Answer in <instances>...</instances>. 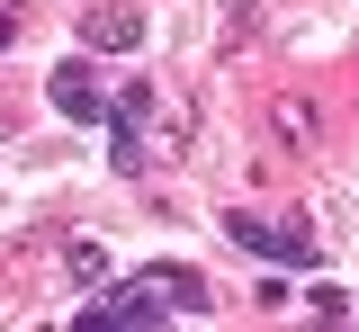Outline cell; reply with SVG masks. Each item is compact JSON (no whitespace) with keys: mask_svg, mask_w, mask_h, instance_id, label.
<instances>
[{"mask_svg":"<svg viewBox=\"0 0 359 332\" xmlns=\"http://www.w3.org/2000/svg\"><path fill=\"white\" fill-rule=\"evenodd\" d=\"M224 234L243 242V251H261V261L314 270V234H297V225H269V216H224Z\"/></svg>","mask_w":359,"mask_h":332,"instance_id":"cell-1","label":"cell"},{"mask_svg":"<svg viewBox=\"0 0 359 332\" xmlns=\"http://www.w3.org/2000/svg\"><path fill=\"white\" fill-rule=\"evenodd\" d=\"M81 46L90 54H135L144 46V9L135 0H90L81 9Z\"/></svg>","mask_w":359,"mask_h":332,"instance_id":"cell-2","label":"cell"},{"mask_svg":"<svg viewBox=\"0 0 359 332\" xmlns=\"http://www.w3.org/2000/svg\"><path fill=\"white\" fill-rule=\"evenodd\" d=\"M45 99L72 117V126H90V117H108V90H99V72H90L81 54H63L54 63V81H45Z\"/></svg>","mask_w":359,"mask_h":332,"instance_id":"cell-3","label":"cell"},{"mask_svg":"<svg viewBox=\"0 0 359 332\" xmlns=\"http://www.w3.org/2000/svg\"><path fill=\"white\" fill-rule=\"evenodd\" d=\"M81 324H162V287H153V279H126L117 296L81 305Z\"/></svg>","mask_w":359,"mask_h":332,"instance_id":"cell-4","label":"cell"},{"mask_svg":"<svg viewBox=\"0 0 359 332\" xmlns=\"http://www.w3.org/2000/svg\"><path fill=\"white\" fill-rule=\"evenodd\" d=\"M144 279L162 287V305H171V314H207V305H216V296H207V279H198V270H180V261L144 270Z\"/></svg>","mask_w":359,"mask_h":332,"instance_id":"cell-5","label":"cell"},{"mask_svg":"<svg viewBox=\"0 0 359 332\" xmlns=\"http://www.w3.org/2000/svg\"><path fill=\"white\" fill-rule=\"evenodd\" d=\"M108 162H117V171H144V162H153V153H144V135H135V117H117V135H108Z\"/></svg>","mask_w":359,"mask_h":332,"instance_id":"cell-6","label":"cell"},{"mask_svg":"<svg viewBox=\"0 0 359 332\" xmlns=\"http://www.w3.org/2000/svg\"><path fill=\"white\" fill-rule=\"evenodd\" d=\"M117 117H135V126H144V117H153V81H126V90H117Z\"/></svg>","mask_w":359,"mask_h":332,"instance_id":"cell-7","label":"cell"},{"mask_svg":"<svg viewBox=\"0 0 359 332\" xmlns=\"http://www.w3.org/2000/svg\"><path fill=\"white\" fill-rule=\"evenodd\" d=\"M9 36H18V9H0V46H9Z\"/></svg>","mask_w":359,"mask_h":332,"instance_id":"cell-8","label":"cell"}]
</instances>
